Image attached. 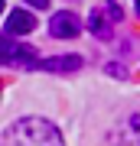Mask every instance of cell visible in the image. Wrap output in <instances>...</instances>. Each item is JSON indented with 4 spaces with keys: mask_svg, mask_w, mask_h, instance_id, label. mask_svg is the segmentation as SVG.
Wrapping results in <instances>:
<instances>
[{
    "mask_svg": "<svg viewBox=\"0 0 140 146\" xmlns=\"http://www.w3.org/2000/svg\"><path fill=\"white\" fill-rule=\"evenodd\" d=\"M0 146H65V140L56 123H49L42 117H23L3 130Z\"/></svg>",
    "mask_w": 140,
    "mask_h": 146,
    "instance_id": "6da1fadb",
    "label": "cell"
},
{
    "mask_svg": "<svg viewBox=\"0 0 140 146\" xmlns=\"http://www.w3.org/2000/svg\"><path fill=\"white\" fill-rule=\"evenodd\" d=\"M121 20H124V7H117L114 0H101L88 16V29L98 39H111V33H114V26Z\"/></svg>",
    "mask_w": 140,
    "mask_h": 146,
    "instance_id": "7a4b0ae2",
    "label": "cell"
},
{
    "mask_svg": "<svg viewBox=\"0 0 140 146\" xmlns=\"http://www.w3.org/2000/svg\"><path fill=\"white\" fill-rule=\"evenodd\" d=\"M39 58H36V52L33 49H26V46H20L16 42V36H0V65H26V68H33Z\"/></svg>",
    "mask_w": 140,
    "mask_h": 146,
    "instance_id": "3957f363",
    "label": "cell"
},
{
    "mask_svg": "<svg viewBox=\"0 0 140 146\" xmlns=\"http://www.w3.org/2000/svg\"><path fill=\"white\" fill-rule=\"evenodd\" d=\"M49 33L56 39H75L78 33H82V20H78L72 10H59V13H52V20H49Z\"/></svg>",
    "mask_w": 140,
    "mask_h": 146,
    "instance_id": "277c9868",
    "label": "cell"
},
{
    "mask_svg": "<svg viewBox=\"0 0 140 146\" xmlns=\"http://www.w3.org/2000/svg\"><path fill=\"white\" fill-rule=\"evenodd\" d=\"M108 146H140V114H130L124 123L111 133Z\"/></svg>",
    "mask_w": 140,
    "mask_h": 146,
    "instance_id": "5b68a950",
    "label": "cell"
},
{
    "mask_svg": "<svg viewBox=\"0 0 140 146\" xmlns=\"http://www.w3.org/2000/svg\"><path fill=\"white\" fill-rule=\"evenodd\" d=\"M82 65H85L82 55H52V58H39L33 68H39V72H78Z\"/></svg>",
    "mask_w": 140,
    "mask_h": 146,
    "instance_id": "8992f818",
    "label": "cell"
},
{
    "mask_svg": "<svg viewBox=\"0 0 140 146\" xmlns=\"http://www.w3.org/2000/svg\"><path fill=\"white\" fill-rule=\"evenodd\" d=\"M36 29V16L26 13V10H13L7 16V33L10 36H23V33H33Z\"/></svg>",
    "mask_w": 140,
    "mask_h": 146,
    "instance_id": "52a82bcc",
    "label": "cell"
},
{
    "mask_svg": "<svg viewBox=\"0 0 140 146\" xmlns=\"http://www.w3.org/2000/svg\"><path fill=\"white\" fill-rule=\"evenodd\" d=\"M108 72H111V75H121V78H127V68H121V65H108Z\"/></svg>",
    "mask_w": 140,
    "mask_h": 146,
    "instance_id": "ba28073f",
    "label": "cell"
},
{
    "mask_svg": "<svg viewBox=\"0 0 140 146\" xmlns=\"http://www.w3.org/2000/svg\"><path fill=\"white\" fill-rule=\"evenodd\" d=\"M26 3H29V7H36V10H46V7H49V0H26Z\"/></svg>",
    "mask_w": 140,
    "mask_h": 146,
    "instance_id": "9c48e42d",
    "label": "cell"
},
{
    "mask_svg": "<svg viewBox=\"0 0 140 146\" xmlns=\"http://www.w3.org/2000/svg\"><path fill=\"white\" fill-rule=\"evenodd\" d=\"M0 13H3V0H0Z\"/></svg>",
    "mask_w": 140,
    "mask_h": 146,
    "instance_id": "30bf717a",
    "label": "cell"
},
{
    "mask_svg": "<svg viewBox=\"0 0 140 146\" xmlns=\"http://www.w3.org/2000/svg\"><path fill=\"white\" fill-rule=\"evenodd\" d=\"M137 13H140V0H137Z\"/></svg>",
    "mask_w": 140,
    "mask_h": 146,
    "instance_id": "8fae6325",
    "label": "cell"
}]
</instances>
